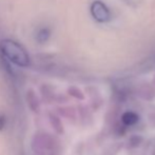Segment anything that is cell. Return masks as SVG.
Instances as JSON below:
<instances>
[{
	"label": "cell",
	"instance_id": "obj_1",
	"mask_svg": "<svg viewBox=\"0 0 155 155\" xmlns=\"http://www.w3.org/2000/svg\"><path fill=\"white\" fill-rule=\"evenodd\" d=\"M0 53L15 65L25 68L30 64V56L27 50L13 39H2L0 41Z\"/></svg>",
	"mask_w": 155,
	"mask_h": 155
},
{
	"label": "cell",
	"instance_id": "obj_2",
	"mask_svg": "<svg viewBox=\"0 0 155 155\" xmlns=\"http://www.w3.org/2000/svg\"><path fill=\"white\" fill-rule=\"evenodd\" d=\"M91 14L98 22H107L111 19V13L104 2L96 0L91 5Z\"/></svg>",
	"mask_w": 155,
	"mask_h": 155
},
{
	"label": "cell",
	"instance_id": "obj_3",
	"mask_svg": "<svg viewBox=\"0 0 155 155\" xmlns=\"http://www.w3.org/2000/svg\"><path fill=\"white\" fill-rule=\"evenodd\" d=\"M51 37V31L48 28H41L37 31L35 39L38 43H45Z\"/></svg>",
	"mask_w": 155,
	"mask_h": 155
},
{
	"label": "cell",
	"instance_id": "obj_4",
	"mask_svg": "<svg viewBox=\"0 0 155 155\" xmlns=\"http://www.w3.org/2000/svg\"><path fill=\"white\" fill-rule=\"evenodd\" d=\"M124 120L127 124H132L137 120V117L135 116V114H131V113H127L124 117Z\"/></svg>",
	"mask_w": 155,
	"mask_h": 155
}]
</instances>
